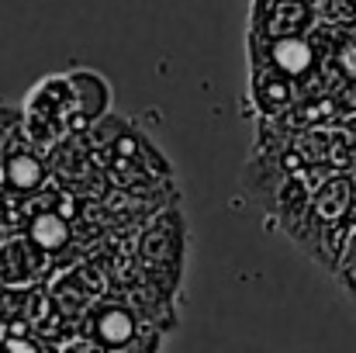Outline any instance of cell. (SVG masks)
<instances>
[{
	"label": "cell",
	"instance_id": "cell-3",
	"mask_svg": "<svg viewBox=\"0 0 356 353\" xmlns=\"http://www.w3.org/2000/svg\"><path fill=\"white\" fill-rule=\"evenodd\" d=\"M94 333L101 336V343L108 347H121L131 340L135 333V322H131V312L128 308H104V315L94 319Z\"/></svg>",
	"mask_w": 356,
	"mask_h": 353
},
{
	"label": "cell",
	"instance_id": "cell-2",
	"mask_svg": "<svg viewBox=\"0 0 356 353\" xmlns=\"http://www.w3.org/2000/svg\"><path fill=\"white\" fill-rule=\"evenodd\" d=\"M270 63L287 77H301L312 66V45L298 35H284L270 45Z\"/></svg>",
	"mask_w": 356,
	"mask_h": 353
},
{
	"label": "cell",
	"instance_id": "cell-1",
	"mask_svg": "<svg viewBox=\"0 0 356 353\" xmlns=\"http://www.w3.org/2000/svg\"><path fill=\"white\" fill-rule=\"evenodd\" d=\"M70 91H73V111H80V118L87 121H97V118L108 111V84L97 77V73H70Z\"/></svg>",
	"mask_w": 356,
	"mask_h": 353
},
{
	"label": "cell",
	"instance_id": "cell-5",
	"mask_svg": "<svg viewBox=\"0 0 356 353\" xmlns=\"http://www.w3.org/2000/svg\"><path fill=\"white\" fill-rule=\"evenodd\" d=\"M31 239L38 242V249L52 253V249H59V246L70 242V229H66V222H63L56 212H45V215H35V222H31Z\"/></svg>",
	"mask_w": 356,
	"mask_h": 353
},
{
	"label": "cell",
	"instance_id": "cell-4",
	"mask_svg": "<svg viewBox=\"0 0 356 353\" xmlns=\"http://www.w3.org/2000/svg\"><path fill=\"white\" fill-rule=\"evenodd\" d=\"M3 173H7V180H10L14 187H35V184H42L45 166H42V159H38L35 152L24 149V152H10V156H7Z\"/></svg>",
	"mask_w": 356,
	"mask_h": 353
},
{
	"label": "cell",
	"instance_id": "cell-6",
	"mask_svg": "<svg viewBox=\"0 0 356 353\" xmlns=\"http://www.w3.org/2000/svg\"><path fill=\"white\" fill-rule=\"evenodd\" d=\"M0 353H35L28 340H0Z\"/></svg>",
	"mask_w": 356,
	"mask_h": 353
}]
</instances>
